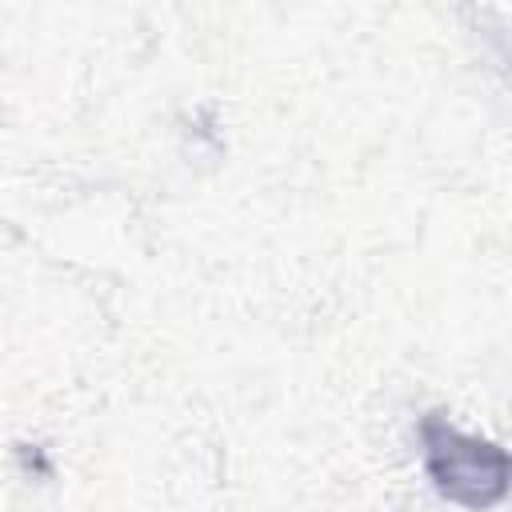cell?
<instances>
[{
	"mask_svg": "<svg viewBox=\"0 0 512 512\" xmlns=\"http://www.w3.org/2000/svg\"><path fill=\"white\" fill-rule=\"evenodd\" d=\"M424 440V468L432 476V484L464 508H488L504 496L508 484V456L476 436L456 432L452 424H444L440 416H428L420 428Z\"/></svg>",
	"mask_w": 512,
	"mask_h": 512,
	"instance_id": "6da1fadb",
	"label": "cell"
}]
</instances>
